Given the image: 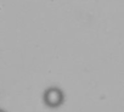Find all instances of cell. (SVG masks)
<instances>
[{
    "label": "cell",
    "mask_w": 124,
    "mask_h": 112,
    "mask_svg": "<svg viewBox=\"0 0 124 112\" xmlns=\"http://www.w3.org/2000/svg\"><path fill=\"white\" fill-rule=\"evenodd\" d=\"M63 100H65V95L60 88L51 87L47 88L44 93V104L50 108H56L61 106L63 104Z\"/></svg>",
    "instance_id": "cell-1"
},
{
    "label": "cell",
    "mask_w": 124,
    "mask_h": 112,
    "mask_svg": "<svg viewBox=\"0 0 124 112\" xmlns=\"http://www.w3.org/2000/svg\"><path fill=\"white\" fill-rule=\"evenodd\" d=\"M0 112H5V111H3V110H0Z\"/></svg>",
    "instance_id": "cell-2"
}]
</instances>
